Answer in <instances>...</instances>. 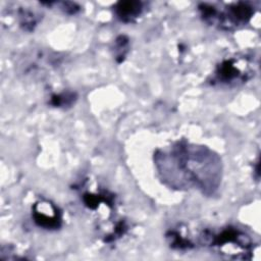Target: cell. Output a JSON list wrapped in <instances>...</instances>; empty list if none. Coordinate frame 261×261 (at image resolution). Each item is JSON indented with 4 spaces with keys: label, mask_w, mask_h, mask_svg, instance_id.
Masks as SVG:
<instances>
[{
    "label": "cell",
    "mask_w": 261,
    "mask_h": 261,
    "mask_svg": "<svg viewBox=\"0 0 261 261\" xmlns=\"http://www.w3.org/2000/svg\"><path fill=\"white\" fill-rule=\"evenodd\" d=\"M154 164L161 182L176 191H198L211 196L222 178V162L207 146L176 141L154 153Z\"/></svg>",
    "instance_id": "1"
},
{
    "label": "cell",
    "mask_w": 261,
    "mask_h": 261,
    "mask_svg": "<svg viewBox=\"0 0 261 261\" xmlns=\"http://www.w3.org/2000/svg\"><path fill=\"white\" fill-rule=\"evenodd\" d=\"M197 243L227 259L247 260L254 251L250 236L233 226L221 227L218 230L206 228L199 233Z\"/></svg>",
    "instance_id": "2"
},
{
    "label": "cell",
    "mask_w": 261,
    "mask_h": 261,
    "mask_svg": "<svg viewBox=\"0 0 261 261\" xmlns=\"http://www.w3.org/2000/svg\"><path fill=\"white\" fill-rule=\"evenodd\" d=\"M258 62L252 54L237 53L217 63L208 79L213 87L234 88L249 82L256 73Z\"/></svg>",
    "instance_id": "3"
},
{
    "label": "cell",
    "mask_w": 261,
    "mask_h": 261,
    "mask_svg": "<svg viewBox=\"0 0 261 261\" xmlns=\"http://www.w3.org/2000/svg\"><path fill=\"white\" fill-rule=\"evenodd\" d=\"M200 17L207 24L221 31H233L246 25L254 14V6L249 2H234L224 6L201 3Z\"/></svg>",
    "instance_id": "4"
},
{
    "label": "cell",
    "mask_w": 261,
    "mask_h": 261,
    "mask_svg": "<svg viewBox=\"0 0 261 261\" xmlns=\"http://www.w3.org/2000/svg\"><path fill=\"white\" fill-rule=\"evenodd\" d=\"M32 218L39 227L48 230L57 229L62 223L61 211L48 200H39L33 205Z\"/></svg>",
    "instance_id": "5"
},
{
    "label": "cell",
    "mask_w": 261,
    "mask_h": 261,
    "mask_svg": "<svg viewBox=\"0 0 261 261\" xmlns=\"http://www.w3.org/2000/svg\"><path fill=\"white\" fill-rule=\"evenodd\" d=\"M145 10V5L141 1H119L114 7L115 16L124 23L136 21Z\"/></svg>",
    "instance_id": "6"
},
{
    "label": "cell",
    "mask_w": 261,
    "mask_h": 261,
    "mask_svg": "<svg viewBox=\"0 0 261 261\" xmlns=\"http://www.w3.org/2000/svg\"><path fill=\"white\" fill-rule=\"evenodd\" d=\"M15 19L18 23V27L25 32L34 31L35 27L38 24L40 17L35 11L30 8L19 7L15 11Z\"/></svg>",
    "instance_id": "7"
},
{
    "label": "cell",
    "mask_w": 261,
    "mask_h": 261,
    "mask_svg": "<svg viewBox=\"0 0 261 261\" xmlns=\"http://www.w3.org/2000/svg\"><path fill=\"white\" fill-rule=\"evenodd\" d=\"M76 97L72 92H63L51 96L50 104L55 107H66L74 103Z\"/></svg>",
    "instance_id": "8"
},
{
    "label": "cell",
    "mask_w": 261,
    "mask_h": 261,
    "mask_svg": "<svg viewBox=\"0 0 261 261\" xmlns=\"http://www.w3.org/2000/svg\"><path fill=\"white\" fill-rule=\"evenodd\" d=\"M128 49V39L125 36H119L115 40V45H114V55L115 59L118 62L123 61Z\"/></svg>",
    "instance_id": "9"
},
{
    "label": "cell",
    "mask_w": 261,
    "mask_h": 261,
    "mask_svg": "<svg viewBox=\"0 0 261 261\" xmlns=\"http://www.w3.org/2000/svg\"><path fill=\"white\" fill-rule=\"evenodd\" d=\"M53 5H56L58 9L62 10L66 14H75L80 10V6L76 3L72 2H51Z\"/></svg>",
    "instance_id": "10"
}]
</instances>
